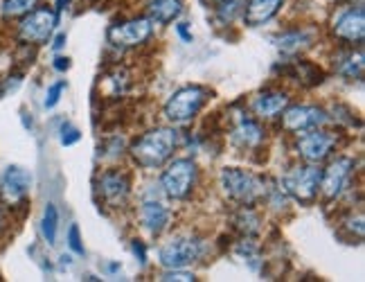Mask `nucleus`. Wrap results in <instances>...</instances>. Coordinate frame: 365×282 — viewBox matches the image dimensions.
Instances as JSON below:
<instances>
[{
    "mask_svg": "<svg viewBox=\"0 0 365 282\" xmlns=\"http://www.w3.org/2000/svg\"><path fill=\"white\" fill-rule=\"evenodd\" d=\"M339 64H336V73H339L341 77L345 79H361L363 77V52H343L339 54V59H336Z\"/></svg>",
    "mask_w": 365,
    "mask_h": 282,
    "instance_id": "20",
    "label": "nucleus"
},
{
    "mask_svg": "<svg viewBox=\"0 0 365 282\" xmlns=\"http://www.w3.org/2000/svg\"><path fill=\"white\" fill-rule=\"evenodd\" d=\"M287 106H289V95L279 91L259 93L255 100H252V111H255L257 118H264V120L277 118Z\"/></svg>",
    "mask_w": 365,
    "mask_h": 282,
    "instance_id": "15",
    "label": "nucleus"
},
{
    "mask_svg": "<svg viewBox=\"0 0 365 282\" xmlns=\"http://www.w3.org/2000/svg\"><path fill=\"white\" fill-rule=\"evenodd\" d=\"M0 228H3V215H0Z\"/></svg>",
    "mask_w": 365,
    "mask_h": 282,
    "instance_id": "35",
    "label": "nucleus"
},
{
    "mask_svg": "<svg viewBox=\"0 0 365 282\" xmlns=\"http://www.w3.org/2000/svg\"><path fill=\"white\" fill-rule=\"evenodd\" d=\"M354 172V161L347 158V156H341L329 163V167L325 172L320 174V192L325 199H339L343 194V190L347 188L349 183V176Z\"/></svg>",
    "mask_w": 365,
    "mask_h": 282,
    "instance_id": "8",
    "label": "nucleus"
},
{
    "mask_svg": "<svg viewBox=\"0 0 365 282\" xmlns=\"http://www.w3.org/2000/svg\"><path fill=\"white\" fill-rule=\"evenodd\" d=\"M61 145H66V147H70V145H75V143H79V138H81V134H79V129H75L73 124H61Z\"/></svg>",
    "mask_w": 365,
    "mask_h": 282,
    "instance_id": "26",
    "label": "nucleus"
},
{
    "mask_svg": "<svg viewBox=\"0 0 365 282\" xmlns=\"http://www.w3.org/2000/svg\"><path fill=\"white\" fill-rule=\"evenodd\" d=\"M30 188H32V174L19 165H9L3 178H0V192H3V196L9 203H19L21 199H25Z\"/></svg>",
    "mask_w": 365,
    "mask_h": 282,
    "instance_id": "12",
    "label": "nucleus"
},
{
    "mask_svg": "<svg viewBox=\"0 0 365 282\" xmlns=\"http://www.w3.org/2000/svg\"><path fill=\"white\" fill-rule=\"evenodd\" d=\"M57 27V11H52L48 7H34L32 11L25 14V19L19 25V39L23 44L41 46L48 44L52 30Z\"/></svg>",
    "mask_w": 365,
    "mask_h": 282,
    "instance_id": "6",
    "label": "nucleus"
},
{
    "mask_svg": "<svg viewBox=\"0 0 365 282\" xmlns=\"http://www.w3.org/2000/svg\"><path fill=\"white\" fill-rule=\"evenodd\" d=\"M68 3H70V0H57V9L61 11V9H63V7H66Z\"/></svg>",
    "mask_w": 365,
    "mask_h": 282,
    "instance_id": "33",
    "label": "nucleus"
},
{
    "mask_svg": "<svg viewBox=\"0 0 365 282\" xmlns=\"http://www.w3.org/2000/svg\"><path fill=\"white\" fill-rule=\"evenodd\" d=\"M320 174L322 172L314 163L293 167L282 181L284 192L300 203H314L320 190Z\"/></svg>",
    "mask_w": 365,
    "mask_h": 282,
    "instance_id": "5",
    "label": "nucleus"
},
{
    "mask_svg": "<svg viewBox=\"0 0 365 282\" xmlns=\"http://www.w3.org/2000/svg\"><path fill=\"white\" fill-rule=\"evenodd\" d=\"M176 143H178V134L174 129H170V126H158V129H151L145 136H140L129 151L140 167L153 169L170 161V156L176 149Z\"/></svg>",
    "mask_w": 365,
    "mask_h": 282,
    "instance_id": "1",
    "label": "nucleus"
},
{
    "mask_svg": "<svg viewBox=\"0 0 365 282\" xmlns=\"http://www.w3.org/2000/svg\"><path fill=\"white\" fill-rule=\"evenodd\" d=\"M282 5H284V0H248L244 9V21L250 27L264 25L275 16Z\"/></svg>",
    "mask_w": 365,
    "mask_h": 282,
    "instance_id": "16",
    "label": "nucleus"
},
{
    "mask_svg": "<svg viewBox=\"0 0 365 282\" xmlns=\"http://www.w3.org/2000/svg\"><path fill=\"white\" fill-rule=\"evenodd\" d=\"M151 32H153V25L149 19H131V21H124L110 27L108 41L120 48H135V46H143L151 36Z\"/></svg>",
    "mask_w": 365,
    "mask_h": 282,
    "instance_id": "9",
    "label": "nucleus"
},
{
    "mask_svg": "<svg viewBox=\"0 0 365 282\" xmlns=\"http://www.w3.org/2000/svg\"><path fill=\"white\" fill-rule=\"evenodd\" d=\"M203 3H207V5H221L223 0H203Z\"/></svg>",
    "mask_w": 365,
    "mask_h": 282,
    "instance_id": "34",
    "label": "nucleus"
},
{
    "mask_svg": "<svg viewBox=\"0 0 365 282\" xmlns=\"http://www.w3.org/2000/svg\"><path fill=\"white\" fill-rule=\"evenodd\" d=\"M232 221H235V228L242 231L246 237H252L259 233V217L255 210H250V208H242L240 213L232 217Z\"/></svg>",
    "mask_w": 365,
    "mask_h": 282,
    "instance_id": "22",
    "label": "nucleus"
},
{
    "mask_svg": "<svg viewBox=\"0 0 365 282\" xmlns=\"http://www.w3.org/2000/svg\"><path fill=\"white\" fill-rule=\"evenodd\" d=\"M282 113V126L291 134L312 131L327 122V113L318 106H287Z\"/></svg>",
    "mask_w": 365,
    "mask_h": 282,
    "instance_id": "10",
    "label": "nucleus"
},
{
    "mask_svg": "<svg viewBox=\"0 0 365 282\" xmlns=\"http://www.w3.org/2000/svg\"><path fill=\"white\" fill-rule=\"evenodd\" d=\"M160 280H165V282H172V280H176V282H192L196 278H194V273H185V271H180V269H172L170 273H165Z\"/></svg>",
    "mask_w": 365,
    "mask_h": 282,
    "instance_id": "28",
    "label": "nucleus"
},
{
    "mask_svg": "<svg viewBox=\"0 0 365 282\" xmlns=\"http://www.w3.org/2000/svg\"><path fill=\"white\" fill-rule=\"evenodd\" d=\"M201 256V242L194 237H176L172 242H167L158 258L165 269H185L192 262H196Z\"/></svg>",
    "mask_w": 365,
    "mask_h": 282,
    "instance_id": "7",
    "label": "nucleus"
},
{
    "mask_svg": "<svg viewBox=\"0 0 365 282\" xmlns=\"http://www.w3.org/2000/svg\"><path fill=\"white\" fill-rule=\"evenodd\" d=\"M129 178L120 172H104L97 178V192H100L102 201L110 208H120L129 199Z\"/></svg>",
    "mask_w": 365,
    "mask_h": 282,
    "instance_id": "13",
    "label": "nucleus"
},
{
    "mask_svg": "<svg viewBox=\"0 0 365 282\" xmlns=\"http://www.w3.org/2000/svg\"><path fill=\"white\" fill-rule=\"evenodd\" d=\"M196 174H199V169H196L194 161L174 158L163 172V178H160L163 192L170 196V199H185L196 186Z\"/></svg>",
    "mask_w": 365,
    "mask_h": 282,
    "instance_id": "3",
    "label": "nucleus"
},
{
    "mask_svg": "<svg viewBox=\"0 0 365 282\" xmlns=\"http://www.w3.org/2000/svg\"><path fill=\"white\" fill-rule=\"evenodd\" d=\"M176 30H178V34L182 36V41H187V44H192V34L187 32V23H180V25L176 27Z\"/></svg>",
    "mask_w": 365,
    "mask_h": 282,
    "instance_id": "31",
    "label": "nucleus"
},
{
    "mask_svg": "<svg viewBox=\"0 0 365 282\" xmlns=\"http://www.w3.org/2000/svg\"><path fill=\"white\" fill-rule=\"evenodd\" d=\"M57 231H59V213H57V206L48 203L46 210H43V219H41V233H43L48 244H54V239H57Z\"/></svg>",
    "mask_w": 365,
    "mask_h": 282,
    "instance_id": "23",
    "label": "nucleus"
},
{
    "mask_svg": "<svg viewBox=\"0 0 365 282\" xmlns=\"http://www.w3.org/2000/svg\"><path fill=\"white\" fill-rule=\"evenodd\" d=\"M314 41V34L307 32V30H291V32H284L282 36L277 39V48L282 50L284 54H296L304 48L312 46Z\"/></svg>",
    "mask_w": 365,
    "mask_h": 282,
    "instance_id": "21",
    "label": "nucleus"
},
{
    "mask_svg": "<svg viewBox=\"0 0 365 282\" xmlns=\"http://www.w3.org/2000/svg\"><path fill=\"white\" fill-rule=\"evenodd\" d=\"M182 14V0H149L147 19L158 25H170Z\"/></svg>",
    "mask_w": 365,
    "mask_h": 282,
    "instance_id": "18",
    "label": "nucleus"
},
{
    "mask_svg": "<svg viewBox=\"0 0 365 282\" xmlns=\"http://www.w3.org/2000/svg\"><path fill=\"white\" fill-rule=\"evenodd\" d=\"M68 68H70L68 56H57V59H54V70H61V73H63V70H68Z\"/></svg>",
    "mask_w": 365,
    "mask_h": 282,
    "instance_id": "30",
    "label": "nucleus"
},
{
    "mask_svg": "<svg viewBox=\"0 0 365 282\" xmlns=\"http://www.w3.org/2000/svg\"><path fill=\"white\" fill-rule=\"evenodd\" d=\"M133 253L138 256L140 264H145V262H147V251H145V244H143V242H138V239H133Z\"/></svg>",
    "mask_w": 365,
    "mask_h": 282,
    "instance_id": "29",
    "label": "nucleus"
},
{
    "mask_svg": "<svg viewBox=\"0 0 365 282\" xmlns=\"http://www.w3.org/2000/svg\"><path fill=\"white\" fill-rule=\"evenodd\" d=\"M170 210L165 208V203L160 201H145L143 208H140V219H143L145 228L153 235H158L167 228L170 223Z\"/></svg>",
    "mask_w": 365,
    "mask_h": 282,
    "instance_id": "17",
    "label": "nucleus"
},
{
    "mask_svg": "<svg viewBox=\"0 0 365 282\" xmlns=\"http://www.w3.org/2000/svg\"><path fill=\"white\" fill-rule=\"evenodd\" d=\"M38 5V0H3V11L5 19H16V16H25L27 11H32Z\"/></svg>",
    "mask_w": 365,
    "mask_h": 282,
    "instance_id": "24",
    "label": "nucleus"
},
{
    "mask_svg": "<svg viewBox=\"0 0 365 282\" xmlns=\"http://www.w3.org/2000/svg\"><path fill=\"white\" fill-rule=\"evenodd\" d=\"M66 91V81H57V84H52V86L48 89L46 93V109H52V106H57L59 100H61V93Z\"/></svg>",
    "mask_w": 365,
    "mask_h": 282,
    "instance_id": "25",
    "label": "nucleus"
},
{
    "mask_svg": "<svg viewBox=\"0 0 365 282\" xmlns=\"http://www.w3.org/2000/svg\"><path fill=\"white\" fill-rule=\"evenodd\" d=\"M232 140L240 147H244V149H252V147H257L264 140V129L259 126V122L250 120V118H244V120H240V124L235 126Z\"/></svg>",
    "mask_w": 365,
    "mask_h": 282,
    "instance_id": "19",
    "label": "nucleus"
},
{
    "mask_svg": "<svg viewBox=\"0 0 365 282\" xmlns=\"http://www.w3.org/2000/svg\"><path fill=\"white\" fill-rule=\"evenodd\" d=\"M68 246L73 248L77 256H83V244H81V237H79V226L73 223L68 231Z\"/></svg>",
    "mask_w": 365,
    "mask_h": 282,
    "instance_id": "27",
    "label": "nucleus"
},
{
    "mask_svg": "<svg viewBox=\"0 0 365 282\" xmlns=\"http://www.w3.org/2000/svg\"><path fill=\"white\" fill-rule=\"evenodd\" d=\"M207 97H210V91L203 86L180 89L170 97V102L165 104V116H167V120L178 122V124L190 122L199 116V111L207 102Z\"/></svg>",
    "mask_w": 365,
    "mask_h": 282,
    "instance_id": "4",
    "label": "nucleus"
},
{
    "mask_svg": "<svg viewBox=\"0 0 365 282\" xmlns=\"http://www.w3.org/2000/svg\"><path fill=\"white\" fill-rule=\"evenodd\" d=\"M66 46V34H59L57 39H54V44H52V48L54 50H61Z\"/></svg>",
    "mask_w": 365,
    "mask_h": 282,
    "instance_id": "32",
    "label": "nucleus"
},
{
    "mask_svg": "<svg viewBox=\"0 0 365 282\" xmlns=\"http://www.w3.org/2000/svg\"><path fill=\"white\" fill-rule=\"evenodd\" d=\"M334 34L347 41V44H361L363 34H365V11L361 5L356 9H347L343 11L339 19L334 21Z\"/></svg>",
    "mask_w": 365,
    "mask_h": 282,
    "instance_id": "14",
    "label": "nucleus"
},
{
    "mask_svg": "<svg viewBox=\"0 0 365 282\" xmlns=\"http://www.w3.org/2000/svg\"><path fill=\"white\" fill-rule=\"evenodd\" d=\"M221 188L226 192V196H230L232 201L242 206H252L266 192L262 181L255 174H250L240 167L221 169Z\"/></svg>",
    "mask_w": 365,
    "mask_h": 282,
    "instance_id": "2",
    "label": "nucleus"
},
{
    "mask_svg": "<svg viewBox=\"0 0 365 282\" xmlns=\"http://www.w3.org/2000/svg\"><path fill=\"white\" fill-rule=\"evenodd\" d=\"M300 136V134H298ZM336 145V138L325 134V131H318V129H312V131H304L300 138H298V143H296V149L300 156L307 161V163H322L325 161L331 149Z\"/></svg>",
    "mask_w": 365,
    "mask_h": 282,
    "instance_id": "11",
    "label": "nucleus"
}]
</instances>
